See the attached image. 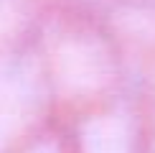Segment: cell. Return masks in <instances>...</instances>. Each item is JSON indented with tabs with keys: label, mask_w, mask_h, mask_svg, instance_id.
Segmentation results:
<instances>
[{
	"label": "cell",
	"mask_w": 155,
	"mask_h": 153,
	"mask_svg": "<svg viewBox=\"0 0 155 153\" xmlns=\"http://www.w3.org/2000/svg\"><path fill=\"white\" fill-rule=\"evenodd\" d=\"M18 153H71V151L66 145V135H64L61 123H54L43 133H38L31 143H25Z\"/></svg>",
	"instance_id": "obj_5"
},
{
	"label": "cell",
	"mask_w": 155,
	"mask_h": 153,
	"mask_svg": "<svg viewBox=\"0 0 155 153\" xmlns=\"http://www.w3.org/2000/svg\"><path fill=\"white\" fill-rule=\"evenodd\" d=\"M59 123L33 46L0 51V153H18Z\"/></svg>",
	"instance_id": "obj_2"
},
{
	"label": "cell",
	"mask_w": 155,
	"mask_h": 153,
	"mask_svg": "<svg viewBox=\"0 0 155 153\" xmlns=\"http://www.w3.org/2000/svg\"><path fill=\"white\" fill-rule=\"evenodd\" d=\"M143 89H145V92H150V94H155V69H153L150 74H147V79H145Z\"/></svg>",
	"instance_id": "obj_9"
},
{
	"label": "cell",
	"mask_w": 155,
	"mask_h": 153,
	"mask_svg": "<svg viewBox=\"0 0 155 153\" xmlns=\"http://www.w3.org/2000/svg\"><path fill=\"white\" fill-rule=\"evenodd\" d=\"M43 5L51 10L64 13H92V15H104L109 8V0H43Z\"/></svg>",
	"instance_id": "obj_6"
},
{
	"label": "cell",
	"mask_w": 155,
	"mask_h": 153,
	"mask_svg": "<svg viewBox=\"0 0 155 153\" xmlns=\"http://www.w3.org/2000/svg\"><path fill=\"white\" fill-rule=\"evenodd\" d=\"M46 15L43 0H0V51L33 46Z\"/></svg>",
	"instance_id": "obj_4"
},
{
	"label": "cell",
	"mask_w": 155,
	"mask_h": 153,
	"mask_svg": "<svg viewBox=\"0 0 155 153\" xmlns=\"http://www.w3.org/2000/svg\"><path fill=\"white\" fill-rule=\"evenodd\" d=\"M33 51L59 120L143 89L132 59L104 15L51 10Z\"/></svg>",
	"instance_id": "obj_1"
},
{
	"label": "cell",
	"mask_w": 155,
	"mask_h": 153,
	"mask_svg": "<svg viewBox=\"0 0 155 153\" xmlns=\"http://www.w3.org/2000/svg\"><path fill=\"white\" fill-rule=\"evenodd\" d=\"M59 123L71 153H147L150 100L145 89H132Z\"/></svg>",
	"instance_id": "obj_3"
},
{
	"label": "cell",
	"mask_w": 155,
	"mask_h": 153,
	"mask_svg": "<svg viewBox=\"0 0 155 153\" xmlns=\"http://www.w3.org/2000/svg\"><path fill=\"white\" fill-rule=\"evenodd\" d=\"M147 100H150V145H147V153H155V94L147 92Z\"/></svg>",
	"instance_id": "obj_8"
},
{
	"label": "cell",
	"mask_w": 155,
	"mask_h": 153,
	"mask_svg": "<svg viewBox=\"0 0 155 153\" xmlns=\"http://www.w3.org/2000/svg\"><path fill=\"white\" fill-rule=\"evenodd\" d=\"M109 8L130 10V13H145V15H155V0H109ZM107 8V10H109ZM104 10V13H107Z\"/></svg>",
	"instance_id": "obj_7"
}]
</instances>
